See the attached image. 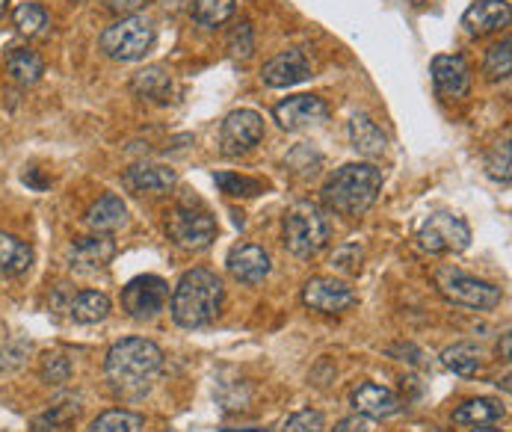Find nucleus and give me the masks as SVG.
<instances>
[{
  "label": "nucleus",
  "mask_w": 512,
  "mask_h": 432,
  "mask_svg": "<svg viewBox=\"0 0 512 432\" xmlns=\"http://www.w3.org/2000/svg\"><path fill=\"white\" fill-rule=\"evenodd\" d=\"M163 373V350L148 338H125L110 347L104 376L119 397H143Z\"/></svg>",
  "instance_id": "obj_1"
},
{
  "label": "nucleus",
  "mask_w": 512,
  "mask_h": 432,
  "mask_svg": "<svg viewBox=\"0 0 512 432\" xmlns=\"http://www.w3.org/2000/svg\"><path fill=\"white\" fill-rule=\"evenodd\" d=\"M379 190H382V172L373 163H344L329 175L320 196L332 214L359 219L373 208Z\"/></svg>",
  "instance_id": "obj_2"
},
{
  "label": "nucleus",
  "mask_w": 512,
  "mask_h": 432,
  "mask_svg": "<svg viewBox=\"0 0 512 432\" xmlns=\"http://www.w3.org/2000/svg\"><path fill=\"white\" fill-rule=\"evenodd\" d=\"M222 282L205 267L187 270L172 290V320L181 329H205L220 317Z\"/></svg>",
  "instance_id": "obj_3"
},
{
  "label": "nucleus",
  "mask_w": 512,
  "mask_h": 432,
  "mask_svg": "<svg viewBox=\"0 0 512 432\" xmlns=\"http://www.w3.org/2000/svg\"><path fill=\"white\" fill-rule=\"evenodd\" d=\"M329 234V219L314 202H296L285 214V246L296 258H314L329 243Z\"/></svg>",
  "instance_id": "obj_4"
},
{
  "label": "nucleus",
  "mask_w": 512,
  "mask_h": 432,
  "mask_svg": "<svg viewBox=\"0 0 512 432\" xmlns=\"http://www.w3.org/2000/svg\"><path fill=\"white\" fill-rule=\"evenodd\" d=\"M104 57L116 60V63H137L143 60L151 45H154V24L146 15H128L119 18L116 24H110L101 39H98Z\"/></svg>",
  "instance_id": "obj_5"
},
{
  "label": "nucleus",
  "mask_w": 512,
  "mask_h": 432,
  "mask_svg": "<svg viewBox=\"0 0 512 432\" xmlns=\"http://www.w3.org/2000/svg\"><path fill=\"white\" fill-rule=\"evenodd\" d=\"M436 288L447 302L471 308V311H492L504 299L501 288H495L483 279H474L462 270H453V267H441L436 273Z\"/></svg>",
  "instance_id": "obj_6"
},
{
  "label": "nucleus",
  "mask_w": 512,
  "mask_h": 432,
  "mask_svg": "<svg viewBox=\"0 0 512 432\" xmlns=\"http://www.w3.org/2000/svg\"><path fill=\"white\" fill-rule=\"evenodd\" d=\"M418 246L430 255H450L465 252L471 246V228L462 216L436 211L430 214L418 228Z\"/></svg>",
  "instance_id": "obj_7"
},
{
  "label": "nucleus",
  "mask_w": 512,
  "mask_h": 432,
  "mask_svg": "<svg viewBox=\"0 0 512 432\" xmlns=\"http://www.w3.org/2000/svg\"><path fill=\"white\" fill-rule=\"evenodd\" d=\"M166 231L181 249L202 252L217 237V219L208 214L202 205H178L169 216V222H166Z\"/></svg>",
  "instance_id": "obj_8"
},
{
  "label": "nucleus",
  "mask_w": 512,
  "mask_h": 432,
  "mask_svg": "<svg viewBox=\"0 0 512 432\" xmlns=\"http://www.w3.org/2000/svg\"><path fill=\"white\" fill-rule=\"evenodd\" d=\"M169 302V285L160 276H137L122 290V308L134 320H154Z\"/></svg>",
  "instance_id": "obj_9"
},
{
  "label": "nucleus",
  "mask_w": 512,
  "mask_h": 432,
  "mask_svg": "<svg viewBox=\"0 0 512 432\" xmlns=\"http://www.w3.org/2000/svg\"><path fill=\"white\" fill-rule=\"evenodd\" d=\"M264 140V119L255 110H234L225 116L220 131V145L225 157L249 154L255 145Z\"/></svg>",
  "instance_id": "obj_10"
},
{
  "label": "nucleus",
  "mask_w": 512,
  "mask_h": 432,
  "mask_svg": "<svg viewBox=\"0 0 512 432\" xmlns=\"http://www.w3.org/2000/svg\"><path fill=\"white\" fill-rule=\"evenodd\" d=\"M302 302L311 311H320V314H341V311L353 308L359 302V296H356V290L350 288L347 282H341V279L314 276L302 288Z\"/></svg>",
  "instance_id": "obj_11"
},
{
  "label": "nucleus",
  "mask_w": 512,
  "mask_h": 432,
  "mask_svg": "<svg viewBox=\"0 0 512 432\" xmlns=\"http://www.w3.org/2000/svg\"><path fill=\"white\" fill-rule=\"evenodd\" d=\"M273 116L285 131H302L311 125H323L329 119V104L317 95H293L276 104Z\"/></svg>",
  "instance_id": "obj_12"
},
{
  "label": "nucleus",
  "mask_w": 512,
  "mask_h": 432,
  "mask_svg": "<svg viewBox=\"0 0 512 432\" xmlns=\"http://www.w3.org/2000/svg\"><path fill=\"white\" fill-rule=\"evenodd\" d=\"M430 74H433L436 92L444 101H456V98H465L471 92V69H468V63L459 54H439V57H433Z\"/></svg>",
  "instance_id": "obj_13"
},
{
  "label": "nucleus",
  "mask_w": 512,
  "mask_h": 432,
  "mask_svg": "<svg viewBox=\"0 0 512 432\" xmlns=\"http://www.w3.org/2000/svg\"><path fill=\"white\" fill-rule=\"evenodd\" d=\"M225 267L240 285H261L270 276V255L255 243H237L228 252Z\"/></svg>",
  "instance_id": "obj_14"
},
{
  "label": "nucleus",
  "mask_w": 512,
  "mask_h": 432,
  "mask_svg": "<svg viewBox=\"0 0 512 432\" xmlns=\"http://www.w3.org/2000/svg\"><path fill=\"white\" fill-rule=\"evenodd\" d=\"M462 27L477 39L501 33L504 27H510V3L507 0H477L465 9Z\"/></svg>",
  "instance_id": "obj_15"
},
{
  "label": "nucleus",
  "mask_w": 512,
  "mask_h": 432,
  "mask_svg": "<svg viewBox=\"0 0 512 432\" xmlns=\"http://www.w3.org/2000/svg\"><path fill=\"white\" fill-rule=\"evenodd\" d=\"M353 409H356V415H362L367 421H385V418H394L403 406L391 388L376 385V382H362L353 391Z\"/></svg>",
  "instance_id": "obj_16"
},
{
  "label": "nucleus",
  "mask_w": 512,
  "mask_h": 432,
  "mask_svg": "<svg viewBox=\"0 0 512 432\" xmlns=\"http://www.w3.org/2000/svg\"><path fill=\"white\" fill-rule=\"evenodd\" d=\"M311 77V63L302 51H285L279 57H273L264 69H261V80L273 89H288V86H296L302 80Z\"/></svg>",
  "instance_id": "obj_17"
},
{
  "label": "nucleus",
  "mask_w": 512,
  "mask_h": 432,
  "mask_svg": "<svg viewBox=\"0 0 512 432\" xmlns=\"http://www.w3.org/2000/svg\"><path fill=\"white\" fill-rule=\"evenodd\" d=\"M116 258V243L110 237H80L69 249L72 270L77 273H95L104 270Z\"/></svg>",
  "instance_id": "obj_18"
},
{
  "label": "nucleus",
  "mask_w": 512,
  "mask_h": 432,
  "mask_svg": "<svg viewBox=\"0 0 512 432\" xmlns=\"http://www.w3.org/2000/svg\"><path fill=\"white\" fill-rule=\"evenodd\" d=\"M178 181L175 169L157 166V163H137L125 172V184L137 193H166Z\"/></svg>",
  "instance_id": "obj_19"
},
{
  "label": "nucleus",
  "mask_w": 512,
  "mask_h": 432,
  "mask_svg": "<svg viewBox=\"0 0 512 432\" xmlns=\"http://www.w3.org/2000/svg\"><path fill=\"white\" fill-rule=\"evenodd\" d=\"M128 222V205L116 196V193H107L101 196L89 211H86V225L98 234H113L119 228H125Z\"/></svg>",
  "instance_id": "obj_20"
},
{
  "label": "nucleus",
  "mask_w": 512,
  "mask_h": 432,
  "mask_svg": "<svg viewBox=\"0 0 512 432\" xmlns=\"http://www.w3.org/2000/svg\"><path fill=\"white\" fill-rule=\"evenodd\" d=\"M131 89H134V95L154 101V104H169L175 98V80L163 66H148L143 72L134 74Z\"/></svg>",
  "instance_id": "obj_21"
},
{
  "label": "nucleus",
  "mask_w": 512,
  "mask_h": 432,
  "mask_svg": "<svg viewBox=\"0 0 512 432\" xmlns=\"http://www.w3.org/2000/svg\"><path fill=\"white\" fill-rule=\"evenodd\" d=\"M507 415V409L498 400L489 397H477V400H465L456 412H453V424L459 427H492Z\"/></svg>",
  "instance_id": "obj_22"
},
{
  "label": "nucleus",
  "mask_w": 512,
  "mask_h": 432,
  "mask_svg": "<svg viewBox=\"0 0 512 432\" xmlns=\"http://www.w3.org/2000/svg\"><path fill=\"white\" fill-rule=\"evenodd\" d=\"M33 267V246L0 231V276H21Z\"/></svg>",
  "instance_id": "obj_23"
},
{
  "label": "nucleus",
  "mask_w": 512,
  "mask_h": 432,
  "mask_svg": "<svg viewBox=\"0 0 512 432\" xmlns=\"http://www.w3.org/2000/svg\"><path fill=\"white\" fill-rule=\"evenodd\" d=\"M350 143L353 148L362 154V157H382L385 154V148H388V140H385V134L379 131V125L376 122H370L367 116H353V122H350Z\"/></svg>",
  "instance_id": "obj_24"
},
{
  "label": "nucleus",
  "mask_w": 512,
  "mask_h": 432,
  "mask_svg": "<svg viewBox=\"0 0 512 432\" xmlns=\"http://www.w3.org/2000/svg\"><path fill=\"white\" fill-rule=\"evenodd\" d=\"M110 308L113 305H110L107 293H101V290H80L69 302V314H72L74 323H86V326L107 320Z\"/></svg>",
  "instance_id": "obj_25"
},
{
  "label": "nucleus",
  "mask_w": 512,
  "mask_h": 432,
  "mask_svg": "<svg viewBox=\"0 0 512 432\" xmlns=\"http://www.w3.org/2000/svg\"><path fill=\"white\" fill-rule=\"evenodd\" d=\"M6 72H9V77H12L15 83L33 86V83L42 80L45 63H42V57H39L36 51H30V48H12L9 57H6Z\"/></svg>",
  "instance_id": "obj_26"
},
{
  "label": "nucleus",
  "mask_w": 512,
  "mask_h": 432,
  "mask_svg": "<svg viewBox=\"0 0 512 432\" xmlns=\"http://www.w3.org/2000/svg\"><path fill=\"white\" fill-rule=\"evenodd\" d=\"M441 364L447 370H453L456 376H474L483 367V350L477 344L462 341V344H453L441 353Z\"/></svg>",
  "instance_id": "obj_27"
},
{
  "label": "nucleus",
  "mask_w": 512,
  "mask_h": 432,
  "mask_svg": "<svg viewBox=\"0 0 512 432\" xmlns=\"http://www.w3.org/2000/svg\"><path fill=\"white\" fill-rule=\"evenodd\" d=\"M237 9V0H193L190 15L199 27H222Z\"/></svg>",
  "instance_id": "obj_28"
},
{
  "label": "nucleus",
  "mask_w": 512,
  "mask_h": 432,
  "mask_svg": "<svg viewBox=\"0 0 512 432\" xmlns=\"http://www.w3.org/2000/svg\"><path fill=\"white\" fill-rule=\"evenodd\" d=\"M146 430V418L128 409H110L104 415H98L92 421L89 432H143Z\"/></svg>",
  "instance_id": "obj_29"
},
{
  "label": "nucleus",
  "mask_w": 512,
  "mask_h": 432,
  "mask_svg": "<svg viewBox=\"0 0 512 432\" xmlns=\"http://www.w3.org/2000/svg\"><path fill=\"white\" fill-rule=\"evenodd\" d=\"M483 74L492 80V83H501V80H510L512 74V42L510 36L498 45H492L486 51V63H483Z\"/></svg>",
  "instance_id": "obj_30"
},
{
  "label": "nucleus",
  "mask_w": 512,
  "mask_h": 432,
  "mask_svg": "<svg viewBox=\"0 0 512 432\" xmlns=\"http://www.w3.org/2000/svg\"><path fill=\"white\" fill-rule=\"evenodd\" d=\"M12 21L24 36H36L42 33V27H48V12L36 0H21L12 9Z\"/></svg>",
  "instance_id": "obj_31"
},
{
  "label": "nucleus",
  "mask_w": 512,
  "mask_h": 432,
  "mask_svg": "<svg viewBox=\"0 0 512 432\" xmlns=\"http://www.w3.org/2000/svg\"><path fill=\"white\" fill-rule=\"evenodd\" d=\"M214 181H217V187H220L225 196H243V199H249V196H261L267 190L264 181L249 178V175H237V172H217Z\"/></svg>",
  "instance_id": "obj_32"
},
{
  "label": "nucleus",
  "mask_w": 512,
  "mask_h": 432,
  "mask_svg": "<svg viewBox=\"0 0 512 432\" xmlns=\"http://www.w3.org/2000/svg\"><path fill=\"white\" fill-rule=\"evenodd\" d=\"M72 418H77V403L74 400H60L57 406H51L45 415H39L33 421V432H57L60 427H66Z\"/></svg>",
  "instance_id": "obj_33"
},
{
  "label": "nucleus",
  "mask_w": 512,
  "mask_h": 432,
  "mask_svg": "<svg viewBox=\"0 0 512 432\" xmlns=\"http://www.w3.org/2000/svg\"><path fill=\"white\" fill-rule=\"evenodd\" d=\"M72 359L63 353H45L42 364H39V376L48 385H66L72 379Z\"/></svg>",
  "instance_id": "obj_34"
},
{
  "label": "nucleus",
  "mask_w": 512,
  "mask_h": 432,
  "mask_svg": "<svg viewBox=\"0 0 512 432\" xmlns=\"http://www.w3.org/2000/svg\"><path fill=\"white\" fill-rule=\"evenodd\" d=\"M510 140H504V143H498L492 151H489V157H486V169H489V175L495 178V181H504V184H510L512 178V163H510Z\"/></svg>",
  "instance_id": "obj_35"
},
{
  "label": "nucleus",
  "mask_w": 512,
  "mask_h": 432,
  "mask_svg": "<svg viewBox=\"0 0 512 432\" xmlns=\"http://www.w3.org/2000/svg\"><path fill=\"white\" fill-rule=\"evenodd\" d=\"M228 51H231L234 60H249V57L255 54V33H252V24L243 21L240 27L231 30V36H228Z\"/></svg>",
  "instance_id": "obj_36"
},
{
  "label": "nucleus",
  "mask_w": 512,
  "mask_h": 432,
  "mask_svg": "<svg viewBox=\"0 0 512 432\" xmlns=\"http://www.w3.org/2000/svg\"><path fill=\"white\" fill-rule=\"evenodd\" d=\"M326 430V418H323V412H317V409H302V412H296L291 415L288 421H285V427L282 432H323Z\"/></svg>",
  "instance_id": "obj_37"
},
{
  "label": "nucleus",
  "mask_w": 512,
  "mask_h": 432,
  "mask_svg": "<svg viewBox=\"0 0 512 432\" xmlns=\"http://www.w3.org/2000/svg\"><path fill=\"white\" fill-rule=\"evenodd\" d=\"M332 267L341 270V273H359V270H362V249H359L356 243L341 246V249L332 255Z\"/></svg>",
  "instance_id": "obj_38"
},
{
  "label": "nucleus",
  "mask_w": 512,
  "mask_h": 432,
  "mask_svg": "<svg viewBox=\"0 0 512 432\" xmlns=\"http://www.w3.org/2000/svg\"><path fill=\"white\" fill-rule=\"evenodd\" d=\"M27 353H30V344H24V341H9L6 347H0V367H3V370L18 367L21 361L27 359Z\"/></svg>",
  "instance_id": "obj_39"
},
{
  "label": "nucleus",
  "mask_w": 512,
  "mask_h": 432,
  "mask_svg": "<svg viewBox=\"0 0 512 432\" xmlns=\"http://www.w3.org/2000/svg\"><path fill=\"white\" fill-rule=\"evenodd\" d=\"M148 0H107V9L116 12L119 18H128V15H137Z\"/></svg>",
  "instance_id": "obj_40"
},
{
  "label": "nucleus",
  "mask_w": 512,
  "mask_h": 432,
  "mask_svg": "<svg viewBox=\"0 0 512 432\" xmlns=\"http://www.w3.org/2000/svg\"><path fill=\"white\" fill-rule=\"evenodd\" d=\"M332 432H367V418H362V415L344 418Z\"/></svg>",
  "instance_id": "obj_41"
},
{
  "label": "nucleus",
  "mask_w": 512,
  "mask_h": 432,
  "mask_svg": "<svg viewBox=\"0 0 512 432\" xmlns=\"http://www.w3.org/2000/svg\"><path fill=\"white\" fill-rule=\"evenodd\" d=\"M510 347H512V338H510V332H507V335H504V344H501V350H504V359H510L512 356Z\"/></svg>",
  "instance_id": "obj_42"
},
{
  "label": "nucleus",
  "mask_w": 512,
  "mask_h": 432,
  "mask_svg": "<svg viewBox=\"0 0 512 432\" xmlns=\"http://www.w3.org/2000/svg\"><path fill=\"white\" fill-rule=\"evenodd\" d=\"M471 432H501V430H495V427H474Z\"/></svg>",
  "instance_id": "obj_43"
},
{
  "label": "nucleus",
  "mask_w": 512,
  "mask_h": 432,
  "mask_svg": "<svg viewBox=\"0 0 512 432\" xmlns=\"http://www.w3.org/2000/svg\"><path fill=\"white\" fill-rule=\"evenodd\" d=\"M6 12V0H0V15Z\"/></svg>",
  "instance_id": "obj_44"
},
{
  "label": "nucleus",
  "mask_w": 512,
  "mask_h": 432,
  "mask_svg": "<svg viewBox=\"0 0 512 432\" xmlns=\"http://www.w3.org/2000/svg\"><path fill=\"white\" fill-rule=\"evenodd\" d=\"M433 432H441V430H433Z\"/></svg>",
  "instance_id": "obj_45"
},
{
  "label": "nucleus",
  "mask_w": 512,
  "mask_h": 432,
  "mask_svg": "<svg viewBox=\"0 0 512 432\" xmlns=\"http://www.w3.org/2000/svg\"><path fill=\"white\" fill-rule=\"evenodd\" d=\"M258 432H261V430H258Z\"/></svg>",
  "instance_id": "obj_46"
}]
</instances>
